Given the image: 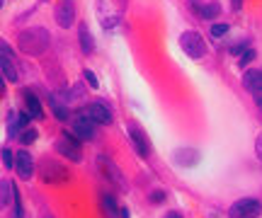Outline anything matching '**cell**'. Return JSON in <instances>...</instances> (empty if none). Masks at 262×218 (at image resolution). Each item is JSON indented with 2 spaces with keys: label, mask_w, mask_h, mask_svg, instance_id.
I'll use <instances>...</instances> for the list:
<instances>
[{
  "label": "cell",
  "mask_w": 262,
  "mask_h": 218,
  "mask_svg": "<svg viewBox=\"0 0 262 218\" xmlns=\"http://www.w3.org/2000/svg\"><path fill=\"white\" fill-rule=\"evenodd\" d=\"M49 44H51V37L44 27H29L25 32H19L17 37L19 51L27 54V56H41L49 49Z\"/></svg>",
  "instance_id": "6da1fadb"
},
{
  "label": "cell",
  "mask_w": 262,
  "mask_h": 218,
  "mask_svg": "<svg viewBox=\"0 0 262 218\" xmlns=\"http://www.w3.org/2000/svg\"><path fill=\"white\" fill-rule=\"evenodd\" d=\"M126 10V0H97V17L104 29H112L119 25Z\"/></svg>",
  "instance_id": "7a4b0ae2"
},
{
  "label": "cell",
  "mask_w": 262,
  "mask_h": 218,
  "mask_svg": "<svg viewBox=\"0 0 262 218\" xmlns=\"http://www.w3.org/2000/svg\"><path fill=\"white\" fill-rule=\"evenodd\" d=\"M56 151L68 158V160L73 162H80L83 160V153H80V138L73 136V131H63L61 133V138L56 141Z\"/></svg>",
  "instance_id": "3957f363"
},
{
  "label": "cell",
  "mask_w": 262,
  "mask_h": 218,
  "mask_svg": "<svg viewBox=\"0 0 262 218\" xmlns=\"http://www.w3.org/2000/svg\"><path fill=\"white\" fill-rule=\"evenodd\" d=\"M180 46H182V51H185L189 58H194V61L204 58V54H206V41L202 39L199 32H185V34L180 37Z\"/></svg>",
  "instance_id": "277c9868"
},
{
  "label": "cell",
  "mask_w": 262,
  "mask_h": 218,
  "mask_svg": "<svg viewBox=\"0 0 262 218\" xmlns=\"http://www.w3.org/2000/svg\"><path fill=\"white\" fill-rule=\"evenodd\" d=\"M97 167L102 170V175H104V177H107L110 182H112L117 189L124 191L126 187H129V184H126V177H124L122 170H119V167H117V165L112 162V158H107V155H97Z\"/></svg>",
  "instance_id": "5b68a950"
},
{
  "label": "cell",
  "mask_w": 262,
  "mask_h": 218,
  "mask_svg": "<svg viewBox=\"0 0 262 218\" xmlns=\"http://www.w3.org/2000/svg\"><path fill=\"white\" fill-rule=\"evenodd\" d=\"M262 204L257 199H238L228 209V218H260Z\"/></svg>",
  "instance_id": "8992f818"
},
{
  "label": "cell",
  "mask_w": 262,
  "mask_h": 218,
  "mask_svg": "<svg viewBox=\"0 0 262 218\" xmlns=\"http://www.w3.org/2000/svg\"><path fill=\"white\" fill-rule=\"evenodd\" d=\"M73 136H78L80 141H93L95 136V122L88 116V112L85 114H78L73 119Z\"/></svg>",
  "instance_id": "52a82bcc"
},
{
  "label": "cell",
  "mask_w": 262,
  "mask_h": 218,
  "mask_svg": "<svg viewBox=\"0 0 262 218\" xmlns=\"http://www.w3.org/2000/svg\"><path fill=\"white\" fill-rule=\"evenodd\" d=\"M54 12H56L58 27H63V29L73 27V19H75V3L73 0H58V5Z\"/></svg>",
  "instance_id": "ba28073f"
},
{
  "label": "cell",
  "mask_w": 262,
  "mask_h": 218,
  "mask_svg": "<svg viewBox=\"0 0 262 218\" xmlns=\"http://www.w3.org/2000/svg\"><path fill=\"white\" fill-rule=\"evenodd\" d=\"M0 66H3V73H5V80H10V83H17V80H19V70H17V66H15L12 51H10L5 44L0 46Z\"/></svg>",
  "instance_id": "9c48e42d"
},
{
  "label": "cell",
  "mask_w": 262,
  "mask_h": 218,
  "mask_svg": "<svg viewBox=\"0 0 262 218\" xmlns=\"http://www.w3.org/2000/svg\"><path fill=\"white\" fill-rule=\"evenodd\" d=\"M41 177H44V182H66L68 180V170L61 167L58 162H54L51 158H47L41 162Z\"/></svg>",
  "instance_id": "30bf717a"
},
{
  "label": "cell",
  "mask_w": 262,
  "mask_h": 218,
  "mask_svg": "<svg viewBox=\"0 0 262 218\" xmlns=\"http://www.w3.org/2000/svg\"><path fill=\"white\" fill-rule=\"evenodd\" d=\"M15 167H17V175L22 180H32L34 175V160L27 151H17L15 153Z\"/></svg>",
  "instance_id": "8fae6325"
},
{
  "label": "cell",
  "mask_w": 262,
  "mask_h": 218,
  "mask_svg": "<svg viewBox=\"0 0 262 218\" xmlns=\"http://www.w3.org/2000/svg\"><path fill=\"white\" fill-rule=\"evenodd\" d=\"M88 116L93 119L95 124H100V126H107V124H112V109L102 102H93V105L88 107Z\"/></svg>",
  "instance_id": "7c38bea8"
},
{
  "label": "cell",
  "mask_w": 262,
  "mask_h": 218,
  "mask_svg": "<svg viewBox=\"0 0 262 218\" xmlns=\"http://www.w3.org/2000/svg\"><path fill=\"white\" fill-rule=\"evenodd\" d=\"M29 122V112H10V122H8V136L15 138L19 136V131L27 126Z\"/></svg>",
  "instance_id": "4fadbf2b"
},
{
  "label": "cell",
  "mask_w": 262,
  "mask_h": 218,
  "mask_svg": "<svg viewBox=\"0 0 262 218\" xmlns=\"http://www.w3.org/2000/svg\"><path fill=\"white\" fill-rule=\"evenodd\" d=\"M175 162H178L180 167H194L196 162H199V153L194 148H178L175 151Z\"/></svg>",
  "instance_id": "5bb4252c"
},
{
  "label": "cell",
  "mask_w": 262,
  "mask_h": 218,
  "mask_svg": "<svg viewBox=\"0 0 262 218\" xmlns=\"http://www.w3.org/2000/svg\"><path fill=\"white\" fill-rule=\"evenodd\" d=\"M129 141L134 143V148L141 158H148V143H146V136L136 129V126H129Z\"/></svg>",
  "instance_id": "9a60e30c"
},
{
  "label": "cell",
  "mask_w": 262,
  "mask_h": 218,
  "mask_svg": "<svg viewBox=\"0 0 262 218\" xmlns=\"http://www.w3.org/2000/svg\"><path fill=\"white\" fill-rule=\"evenodd\" d=\"M243 87L255 95H262V70H248L243 76Z\"/></svg>",
  "instance_id": "2e32d148"
},
{
  "label": "cell",
  "mask_w": 262,
  "mask_h": 218,
  "mask_svg": "<svg viewBox=\"0 0 262 218\" xmlns=\"http://www.w3.org/2000/svg\"><path fill=\"white\" fill-rule=\"evenodd\" d=\"M78 37H80V49H83V54L85 56H90L93 54V37H90V29H88V25L85 22H80V27H78Z\"/></svg>",
  "instance_id": "e0dca14e"
},
{
  "label": "cell",
  "mask_w": 262,
  "mask_h": 218,
  "mask_svg": "<svg viewBox=\"0 0 262 218\" xmlns=\"http://www.w3.org/2000/svg\"><path fill=\"white\" fill-rule=\"evenodd\" d=\"M192 5H194V10L204 19H214V17H219V12H221V5H219V3H206V5H199L196 0H192Z\"/></svg>",
  "instance_id": "ac0fdd59"
},
{
  "label": "cell",
  "mask_w": 262,
  "mask_h": 218,
  "mask_svg": "<svg viewBox=\"0 0 262 218\" xmlns=\"http://www.w3.org/2000/svg\"><path fill=\"white\" fill-rule=\"evenodd\" d=\"M49 105H51V112H54V116H56L58 122H68V119H71V114H68V107H66L56 95L49 97Z\"/></svg>",
  "instance_id": "d6986e66"
},
{
  "label": "cell",
  "mask_w": 262,
  "mask_h": 218,
  "mask_svg": "<svg viewBox=\"0 0 262 218\" xmlns=\"http://www.w3.org/2000/svg\"><path fill=\"white\" fill-rule=\"evenodd\" d=\"M27 112H29V116H34V119H44L41 102H39V97H34L32 92H27Z\"/></svg>",
  "instance_id": "ffe728a7"
},
{
  "label": "cell",
  "mask_w": 262,
  "mask_h": 218,
  "mask_svg": "<svg viewBox=\"0 0 262 218\" xmlns=\"http://www.w3.org/2000/svg\"><path fill=\"white\" fill-rule=\"evenodd\" d=\"M12 201V184L8 180H0V211Z\"/></svg>",
  "instance_id": "44dd1931"
},
{
  "label": "cell",
  "mask_w": 262,
  "mask_h": 218,
  "mask_svg": "<svg viewBox=\"0 0 262 218\" xmlns=\"http://www.w3.org/2000/svg\"><path fill=\"white\" fill-rule=\"evenodd\" d=\"M102 211L107 218H114L117 216V201H114L112 194H102Z\"/></svg>",
  "instance_id": "7402d4cb"
},
{
  "label": "cell",
  "mask_w": 262,
  "mask_h": 218,
  "mask_svg": "<svg viewBox=\"0 0 262 218\" xmlns=\"http://www.w3.org/2000/svg\"><path fill=\"white\" fill-rule=\"evenodd\" d=\"M39 138V131L37 129H25L22 131V136H19V141H22V146H29V143H34Z\"/></svg>",
  "instance_id": "603a6c76"
},
{
  "label": "cell",
  "mask_w": 262,
  "mask_h": 218,
  "mask_svg": "<svg viewBox=\"0 0 262 218\" xmlns=\"http://www.w3.org/2000/svg\"><path fill=\"white\" fill-rule=\"evenodd\" d=\"M0 155H3V162H5V167H15V153L10 151V148H3V153H0Z\"/></svg>",
  "instance_id": "cb8c5ba5"
},
{
  "label": "cell",
  "mask_w": 262,
  "mask_h": 218,
  "mask_svg": "<svg viewBox=\"0 0 262 218\" xmlns=\"http://www.w3.org/2000/svg\"><path fill=\"white\" fill-rule=\"evenodd\" d=\"M255 56H257V54H255V49H245L243 54H241V66H248V63H253L255 61Z\"/></svg>",
  "instance_id": "d4e9b609"
},
{
  "label": "cell",
  "mask_w": 262,
  "mask_h": 218,
  "mask_svg": "<svg viewBox=\"0 0 262 218\" xmlns=\"http://www.w3.org/2000/svg\"><path fill=\"white\" fill-rule=\"evenodd\" d=\"M226 34H228V25H214V27H211V37H226Z\"/></svg>",
  "instance_id": "484cf974"
},
{
  "label": "cell",
  "mask_w": 262,
  "mask_h": 218,
  "mask_svg": "<svg viewBox=\"0 0 262 218\" xmlns=\"http://www.w3.org/2000/svg\"><path fill=\"white\" fill-rule=\"evenodd\" d=\"M83 76H85V80H88V85L93 87V90H97V87H100V83H97V76H95L93 70H85Z\"/></svg>",
  "instance_id": "4316f807"
},
{
  "label": "cell",
  "mask_w": 262,
  "mask_h": 218,
  "mask_svg": "<svg viewBox=\"0 0 262 218\" xmlns=\"http://www.w3.org/2000/svg\"><path fill=\"white\" fill-rule=\"evenodd\" d=\"M163 199H165V194H163V191H153V194H150V201H156V204H160Z\"/></svg>",
  "instance_id": "83f0119b"
},
{
  "label": "cell",
  "mask_w": 262,
  "mask_h": 218,
  "mask_svg": "<svg viewBox=\"0 0 262 218\" xmlns=\"http://www.w3.org/2000/svg\"><path fill=\"white\" fill-rule=\"evenodd\" d=\"M255 151H257V158L262 160V133L257 136V143H255Z\"/></svg>",
  "instance_id": "f1b7e54d"
},
{
  "label": "cell",
  "mask_w": 262,
  "mask_h": 218,
  "mask_svg": "<svg viewBox=\"0 0 262 218\" xmlns=\"http://www.w3.org/2000/svg\"><path fill=\"white\" fill-rule=\"evenodd\" d=\"M0 97H5V76H3V70H0Z\"/></svg>",
  "instance_id": "f546056e"
},
{
  "label": "cell",
  "mask_w": 262,
  "mask_h": 218,
  "mask_svg": "<svg viewBox=\"0 0 262 218\" xmlns=\"http://www.w3.org/2000/svg\"><path fill=\"white\" fill-rule=\"evenodd\" d=\"M231 3H233V10H241V8H243V0H231Z\"/></svg>",
  "instance_id": "4dcf8cb0"
},
{
  "label": "cell",
  "mask_w": 262,
  "mask_h": 218,
  "mask_svg": "<svg viewBox=\"0 0 262 218\" xmlns=\"http://www.w3.org/2000/svg\"><path fill=\"white\" fill-rule=\"evenodd\" d=\"M165 218H180V213H175V211H170V213H168Z\"/></svg>",
  "instance_id": "1f68e13d"
},
{
  "label": "cell",
  "mask_w": 262,
  "mask_h": 218,
  "mask_svg": "<svg viewBox=\"0 0 262 218\" xmlns=\"http://www.w3.org/2000/svg\"><path fill=\"white\" fill-rule=\"evenodd\" d=\"M119 213H122V218H129V211H126V209H122Z\"/></svg>",
  "instance_id": "d6a6232c"
},
{
  "label": "cell",
  "mask_w": 262,
  "mask_h": 218,
  "mask_svg": "<svg viewBox=\"0 0 262 218\" xmlns=\"http://www.w3.org/2000/svg\"><path fill=\"white\" fill-rule=\"evenodd\" d=\"M257 105H262V95H260V97H257Z\"/></svg>",
  "instance_id": "836d02e7"
},
{
  "label": "cell",
  "mask_w": 262,
  "mask_h": 218,
  "mask_svg": "<svg viewBox=\"0 0 262 218\" xmlns=\"http://www.w3.org/2000/svg\"><path fill=\"white\" fill-rule=\"evenodd\" d=\"M0 8H3V0H0Z\"/></svg>",
  "instance_id": "e575fe53"
},
{
  "label": "cell",
  "mask_w": 262,
  "mask_h": 218,
  "mask_svg": "<svg viewBox=\"0 0 262 218\" xmlns=\"http://www.w3.org/2000/svg\"><path fill=\"white\" fill-rule=\"evenodd\" d=\"M47 218H49V216H47Z\"/></svg>",
  "instance_id": "d590c367"
}]
</instances>
